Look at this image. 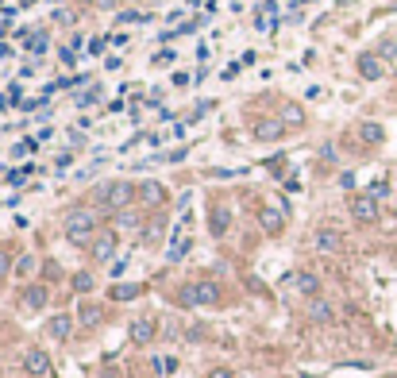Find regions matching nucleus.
<instances>
[{
  "label": "nucleus",
  "instance_id": "nucleus-1",
  "mask_svg": "<svg viewBox=\"0 0 397 378\" xmlns=\"http://www.w3.org/2000/svg\"><path fill=\"white\" fill-rule=\"evenodd\" d=\"M97 232V213L93 209H73L66 216V240L70 243H89Z\"/></svg>",
  "mask_w": 397,
  "mask_h": 378
},
{
  "label": "nucleus",
  "instance_id": "nucleus-7",
  "mask_svg": "<svg viewBox=\"0 0 397 378\" xmlns=\"http://www.w3.org/2000/svg\"><path fill=\"white\" fill-rule=\"evenodd\" d=\"M251 131H254V139H259V143H274V139L286 136V120H259Z\"/></svg>",
  "mask_w": 397,
  "mask_h": 378
},
{
  "label": "nucleus",
  "instance_id": "nucleus-5",
  "mask_svg": "<svg viewBox=\"0 0 397 378\" xmlns=\"http://www.w3.org/2000/svg\"><path fill=\"white\" fill-rule=\"evenodd\" d=\"M24 371L35 374V378H46V374H51V355L39 352V347H27V352H24Z\"/></svg>",
  "mask_w": 397,
  "mask_h": 378
},
{
  "label": "nucleus",
  "instance_id": "nucleus-23",
  "mask_svg": "<svg viewBox=\"0 0 397 378\" xmlns=\"http://www.w3.org/2000/svg\"><path fill=\"white\" fill-rule=\"evenodd\" d=\"M97 309H93V305H81V320H85V325H97Z\"/></svg>",
  "mask_w": 397,
  "mask_h": 378
},
{
  "label": "nucleus",
  "instance_id": "nucleus-22",
  "mask_svg": "<svg viewBox=\"0 0 397 378\" xmlns=\"http://www.w3.org/2000/svg\"><path fill=\"white\" fill-rule=\"evenodd\" d=\"M73 290H81V294H85V290H93V274H73Z\"/></svg>",
  "mask_w": 397,
  "mask_h": 378
},
{
  "label": "nucleus",
  "instance_id": "nucleus-14",
  "mask_svg": "<svg viewBox=\"0 0 397 378\" xmlns=\"http://www.w3.org/2000/svg\"><path fill=\"white\" fill-rule=\"evenodd\" d=\"M46 332H51L54 339H70V332H73V320L70 317H51V325H46Z\"/></svg>",
  "mask_w": 397,
  "mask_h": 378
},
{
  "label": "nucleus",
  "instance_id": "nucleus-18",
  "mask_svg": "<svg viewBox=\"0 0 397 378\" xmlns=\"http://www.w3.org/2000/svg\"><path fill=\"white\" fill-rule=\"evenodd\" d=\"M189 243H193V240H189V235H185V228H177V235H174V243H170V259H182V255L189 251Z\"/></svg>",
  "mask_w": 397,
  "mask_h": 378
},
{
  "label": "nucleus",
  "instance_id": "nucleus-27",
  "mask_svg": "<svg viewBox=\"0 0 397 378\" xmlns=\"http://www.w3.org/2000/svg\"><path fill=\"white\" fill-rule=\"evenodd\" d=\"M155 62H158V66H170V62H174V51H163V54H158Z\"/></svg>",
  "mask_w": 397,
  "mask_h": 378
},
{
  "label": "nucleus",
  "instance_id": "nucleus-12",
  "mask_svg": "<svg viewBox=\"0 0 397 378\" xmlns=\"http://www.w3.org/2000/svg\"><path fill=\"white\" fill-rule=\"evenodd\" d=\"M139 197H143V205H163L166 189H163V182H143L139 185Z\"/></svg>",
  "mask_w": 397,
  "mask_h": 378
},
{
  "label": "nucleus",
  "instance_id": "nucleus-26",
  "mask_svg": "<svg viewBox=\"0 0 397 378\" xmlns=\"http://www.w3.org/2000/svg\"><path fill=\"white\" fill-rule=\"evenodd\" d=\"M209 378H235V374L228 371V367H212V371H209Z\"/></svg>",
  "mask_w": 397,
  "mask_h": 378
},
{
  "label": "nucleus",
  "instance_id": "nucleus-6",
  "mask_svg": "<svg viewBox=\"0 0 397 378\" xmlns=\"http://www.w3.org/2000/svg\"><path fill=\"white\" fill-rule=\"evenodd\" d=\"M155 332H158V325H155V317H135L131 320V328H128V336H131V344H150L155 339Z\"/></svg>",
  "mask_w": 397,
  "mask_h": 378
},
{
  "label": "nucleus",
  "instance_id": "nucleus-8",
  "mask_svg": "<svg viewBox=\"0 0 397 378\" xmlns=\"http://www.w3.org/2000/svg\"><path fill=\"white\" fill-rule=\"evenodd\" d=\"M259 224H262V232H267V235H278L282 228H286V213H282V209H270V205H267V209L259 213Z\"/></svg>",
  "mask_w": 397,
  "mask_h": 378
},
{
  "label": "nucleus",
  "instance_id": "nucleus-25",
  "mask_svg": "<svg viewBox=\"0 0 397 378\" xmlns=\"http://www.w3.org/2000/svg\"><path fill=\"white\" fill-rule=\"evenodd\" d=\"M155 367H158L163 374H170V371H174V359H155Z\"/></svg>",
  "mask_w": 397,
  "mask_h": 378
},
{
  "label": "nucleus",
  "instance_id": "nucleus-20",
  "mask_svg": "<svg viewBox=\"0 0 397 378\" xmlns=\"http://www.w3.org/2000/svg\"><path fill=\"white\" fill-rule=\"evenodd\" d=\"M139 294H143V286H112V301H128Z\"/></svg>",
  "mask_w": 397,
  "mask_h": 378
},
{
  "label": "nucleus",
  "instance_id": "nucleus-11",
  "mask_svg": "<svg viewBox=\"0 0 397 378\" xmlns=\"http://www.w3.org/2000/svg\"><path fill=\"white\" fill-rule=\"evenodd\" d=\"M309 317H313L316 325H332V320H336V309L328 305L324 297H313V305H309Z\"/></svg>",
  "mask_w": 397,
  "mask_h": 378
},
{
  "label": "nucleus",
  "instance_id": "nucleus-16",
  "mask_svg": "<svg viewBox=\"0 0 397 378\" xmlns=\"http://www.w3.org/2000/svg\"><path fill=\"white\" fill-rule=\"evenodd\" d=\"M297 290L305 297H316V290H320V282H316V274H309V270H301L297 274Z\"/></svg>",
  "mask_w": 397,
  "mask_h": 378
},
{
  "label": "nucleus",
  "instance_id": "nucleus-17",
  "mask_svg": "<svg viewBox=\"0 0 397 378\" xmlns=\"http://www.w3.org/2000/svg\"><path fill=\"white\" fill-rule=\"evenodd\" d=\"M359 136H363V143H382L386 139V131H382V124H359Z\"/></svg>",
  "mask_w": 397,
  "mask_h": 378
},
{
  "label": "nucleus",
  "instance_id": "nucleus-10",
  "mask_svg": "<svg viewBox=\"0 0 397 378\" xmlns=\"http://www.w3.org/2000/svg\"><path fill=\"white\" fill-rule=\"evenodd\" d=\"M359 73H363L366 81H378V78H382V73H386V66L378 62L374 54H359Z\"/></svg>",
  "mask_w": 397,
  "mask_h": 378
},
{
  "label": "nucleus",
  "instance_id": "nucleus-21",
  "mask_svg": "<svg viewBox=\"0 0 397 378\" xmlns=\"http://www.w3.org/2000/svg\"><path fill=\"white\" fill-rule=\"evenodd\" d=\"M31 270H35V255H24V259L16 262V274H20V278H27Z\"/></svg>",
  "mask_w": 397,
  "mask_h": 378
},
{
  "label": "nucleus",
  "instance_id": "nucleus-3",
  "mask_svg": "<svg viewBox=\"0 0 397 378\" xmlns=\"http://www.w3.org/2000/svg\"><path fill=\"white\" fill-rule=\"evenodd\" d=\"M185 305H220V286L216 282H193L185 286Z\"/></svg>",
  "mask_w": 397,
  "mask_h": 378
},
{
  "label": "nucleus",
  "instance_id": "nucleus-4",
  "mask_svg": "<svg viewBox=\"0 0 397 378\" xmlns=\"http://www.w3.org/2000/svg\"><path fill=\"white\" fill-rule=\"evenodd\" d=\"M351 216L359 224H374L378 220V197L374 193H359L351 201Z\"/></svg>",
  "mask_w": 397,
  "mask_h": 378
},
{
  "label": "nucleus",
  "instance_id": "nucleus-2",
  "mask_svg": "<svg viewBox=\"0 0 397 378\" xmlns=\"http://www.w3.org/2000/svg\"><path fill=\"white\" fill-rule=\"evenodd\" d=\"M100 209H108V213H120V209H128L131 205V197H135V189H131V182H108L105 189H100Z\"/></svg>",
  "mask_w": 397,
  "mask_h": 378
},
{
  "label": "nucleus",
  "instance_id": "nucleus-15",
  "mask_svg": "<svg viewBox=\"0 0 397 378\" xmlns=\"http://www.w3.org/2000/svg\"><path fill=\"white\" fill-rule=\"evenodd\" d=\"M24 305H27V309H43V305H46V290H43V286H27V290H24Z\"/></svg>",
  "mask_w": 397,
  "mask_h": 378
},
{
  "label": "nucleus",
  "instance_id": "nucleus-13",
  "mask_svg": "<svg viewBox=\"0 0 397 378\" xmlns=\"http://www.w3.org/2000/svg\"><path fill=\"white\" fill-rule=\"evenodd\" d=\"M93 255H97L100 262H108L112 255H116V235H112V232H105L97 243H93Z\"/></svg>",
  "mask_w": 397,
  "mask_h": 378
},
{
  "label": "nucleus",
  "instance_id": "nucleus-24",
  "mask_svg": "<svg viewBox=\"0 0 397 378\" xmlns=\"http://www.w3.org/2000/svg\"><path fill=\"white\" fill-rule=\"evenodd\" d=\"M8 270H12V259H8V251H0V278H8Z\"/></svg>",
  "mask_w": 397,
  "mask_h": 378
},
{
  "label": "nucleus",
  "instance_id": "nucleus-28",
  "mask_svg": "<svg viewBox=\"0 0 397 378\" xmlns=\"http://www.w3.org/2000/svg\"><path fill=\"white\" fill-rule=\"evenodd\" d=\"M386 378H397V374H386Z\"/></svg>",
  "mask_w": 397,
  "mask_h": 378
},
{
  "label": "nucleus",
  "instance_id": "nucleus-9",
  "mask_svg": "<svg viewBox=\"0 0 397 378\" xmlns=\"http://www.w3.org/2000/svg\"><path fill=\"white\" fill-rule=\"evenodd\" d=\"M313 243H316V251H339V243H344V235H339L336 228H316Z\"/></svg>",
  "mask_w": 397,
  "mask_h": 378
},
{
  "label": "nucleus",
  "instance_id": "nucleus-19",
  "mask_svg": "<svg viewBox=\"0 0 397 378\" xmlns=\"http://www.w3.org/2000/svg\"><path fill=\"white\" fill-rule=\"evenodd\" d=\"M212 235H224V232H228V224H232V213L228 209H212Z\"/></svg>",
  "mask_w": 397,
  "mask_h": 378
}]
</instances>
